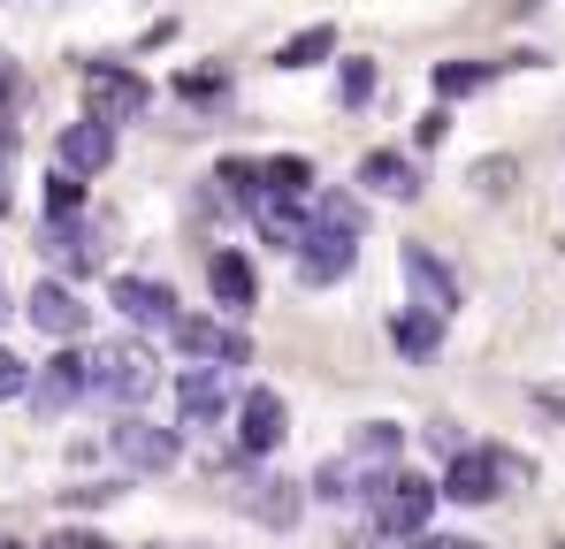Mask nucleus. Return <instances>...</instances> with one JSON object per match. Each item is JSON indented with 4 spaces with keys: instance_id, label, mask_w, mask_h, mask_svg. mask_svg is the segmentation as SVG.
<instances>
[{
    "instance_id": "nucleus-1",
    "label": "nucleus",
    "mask_w": 565,
    "mask_h": 549,
    "mask_svg": "<svg viewBox=\"0 0 565 549\" xmlns=\"http://www.w3.org/2000/svg\"><path fill=\"white\" fill-rule=\"evenodd\" d=\"M367 512H375V535H390V542H413V535H428L436 488H428L420 473H375V488H367Z\"/></svg>"
},
{
    "instance_id": "nucleus-2",
    "label": "nucleus",
    "mask_w": 565,
    "mask_h": 549,
    "mask_svg": "<svg viewBox=\"0 0 565 549\" xmlns=\"http://www.w3.org/2000/svg\"><path fill=\"white\" fill-rule=\"evenodd\" d=\"M85 389H99V397H122V405H138V397H153V352L146 344H99V352H85Z\"/></svg>"
},
{
    "instance_id": "nucleus-3",
    "label": "nucleus",
    "mask_w": 565,
    "mask_h": 549,
    "mask_svg": "<svg viewBox=\"0 0 565 549\" xmlns=\"http://www.w3.org/2000/svg\"><path fill=\"white\" fill-rule=\"evenodd\" d=\"M290 252H298V274H306L313 290H329V282H344V274L360 268V237H352V229H329V222H306V237H298Z\"/></svg>"
},
{
    "instance_id": "nucleus-4",
    "label": "nucleus",
    "mask_w": 565,
    "mask_h": 549,
    "mask_svg": "<svg viewBox=\"0 0 565 549\" xmlns=\"http://www.w3.org/2000/svg\"><path fill=\"white\" fill-rule=\"evenodd\" d=\"M107 298H115V313H122L130 329H146V336L177 321V290H169V282H146V274H115V282H107Z\"/></svg>"
},
{
    "instance_id": "nucleus-5",
    "label": "nucleus",
    "mask_w": 565,
    "mask_h": 549,
    "mask_svg": "<svg viewBox=\"0 0 565 549\" xmlns=\"http://www.w3.org/2000/svg\"><path fill=\"white\" fill-rule=\"evenodd\" d=\"M23 313H31V329H46V336H85V329H93V305H85L70 282H31Z\"/></svg>"
},
{
    "instance_id": "nucleus-6",
    "label": "nucleus",
    "mask_w": 565,
    "mask_h": 549,
    "mask_svg": "<svg viewBox=\"0 0 565 549\" xmlns=\"http://www.w3.org/2000/svg\"><path fill=\"white\" fill-rule=\"evenodd\" d=\"M290 435V412H282L276 389H245L237 397V443H245V458H268Z\"/></svg>"
},
{
    "instance_id": "nucleus-7",
    "label": "nucleus",
    "mask_w": 565,
    "mask_h": 549,
    "mask_svg": "<svg viewBox=\"0 0 565 549\" xmlns=\"http://www.w3.org/2000/svg\"><path fill=\"white\" fill-rule=\"evenodd\" d=\"M153 107V85H138L130 69H107V62H93V122H130V115H146Z\"/></svg>"
},
{
    "instance_id": "nucleus-8",
    "label": "nucleus",
    "mask_w": 565,
    "mask_h": 549,
    "mask_svg": "<svg viewBox=\"0 0 565 549\" xmlns=\"http://www.w3.org/2000/svg\"><path fill=\"white\" fill-rule=\"evenodd\" d=\"M77 397H85V352H62L23 381V405H39V412H70Z\"/></svg>"
},
{
    "instance_id": "nucleus-9",
    "label": "nucleus",
    "mask_w": 565,
    "mask_h": 549,
    "mask_svg": "<svg viewBox=\"0 0 565 549\" xmlns=\"http://www.w3.org/2000/svg\"><path fill=\"white\" fill-rule=\"evenodd\" d=\"M169 336L184 344L191 359H222V366H245V359H253V336H245V329H222V321H184V313H177V321H169Z\"/></svg>"
},
{
    "instance_id": "nucleus-10",
    "label": "nucleus",
    "mask_w": 565,
    "mask_h": 549,
    "mask_svg": "<svg viewBox=\"0 0 565 549\" xmlns=\"http://www.w3.org/2000/svg\"><path fill=\"white\" fill-rule=\"evenodd\" d=\"M504 451H459L451 458V473H444V496H459V504H489L497 488H504Z\"/></svg>"
},
{
    "instance_id": "nucleus-11",
    "label": "nucleus",
    "mask_w": 565,
    "mask_h": 549,
    "mask_svg": "<svg viewBox=\"0 0 565 549\" xmlns=\"http://www.w3.org/2000/svg\"><path fill=\"white\" fill-rule=\"evenodd\" d=\"M54 153H62V176H99V169L115 161V130L85 115V122H70V130L54 138Z\"/></svg>"
},
{
    "instance_id": "nucleus-12",
    "label": "nucleus",
    "mask_w": 565,
    "mask_h": 549,
    "mask_svg": "<svg viewBox=\"0 0 565 549\" xmlns=\"http://www.w3.org/2000/svg\"><path fill=\"white\" fill-rule=\"evenodd\" d=\"M115 458H122L130 473H169V465H177V435L153 428V420H122V428H115Z\"/></svg>"
},
{
    "instance_id": "nucleus-13",
    "label": "nucleus",
    "mask_w": 565,
    "mask_h": 549,
    "mask_svg": "<svg viewBox=\"0 0 565 549\" xmlns=\"http://www.w3.org/2000/svg\"><path fill=\"white\" fill-rule=\"evenodd\" d=\"M390 352L413 366H428L444 352V313L436 305H405V313H390Z\"/></svg>"
},
{
    "instance_id": "nucleus-14",
    "label": "nucleus",
    "mask_w": 565,
    "mask_h": 549,
    "mask_svg": "<svg viewBox=\"0 0 565 549\" xmlns=\"http://www.w3.org/2000/svg\"><path fill=\"white\" fill-rule=\"evenodd\" d=\"M253 222H260L268 245H298L306 222H313V206H306L298 191H260V198H253Z\"/></svg>"
},
{
    "instance_id": "nucleus-15",
    "label": "nucleus",
    "mask_w": 565,
    "mask_h": 549,
    "mask_svg": "<svg viewBox=\"0 0 565 549\" xmlns=\"http://www.w3.org/2000/svg\"><path fill=\"white\" fill-rule=\"evenodd\" d=\"M177 405H184L191 428L222 420V412H230V381H222V366H191L184 381H177Z\"/></svg>"
},
{
    "instance_id": "nucleus-16",
    "label": "nucleus",
    "mask_w": 565,
    "mask_h": 549,
    "mask_svg": "<svg viewBox=\"0 0 565 549\" xmlns=\"http://www.w3.org/2000/svg\"><path fill=\"white\" fill-rule=\"evenodd\" d=\"M405 268H413V282H420V298H428L436 313H444V305H459V274L444 268V260H436L428 245H405Z\"/></svg>"
},
{
    "instance_id": "nucleus-17",
    "label": "nucleus",
    "mask_w": 565,
    "mask_h": 549,
    "mask_svg": "<svg viewBox=\"0 0 565 549\" xmlns=\"http://www.w3.org/2000/svg\"><path fill=\"white\" fill-rule=\"evenodd\" d=\"M360 183L382 191V198H413V191H420V169H413L405 153H367V161H360Z\"/></svg>"
},
{
    "instance_id": "nucleus-18",
    "label": "nucleus",
    "mask_w": 565,
    "mask_h": 549,
    "mask_svg": "<svg viewBox=\"0 0 565 549\" xmlns=\"http://www.w3.org/2000/svg\"><path fill=\"white\" fill-rule=\"evenodd\" d=\"M214 298H222L230 313L253 305V260H245V252H214Z\"/></svg>"
},
{
    "instance_id": "nucleus-19",
    "label": "nucleus",
    "mask_w": 565,
    "mask_h": 549,
    "mask_svg": "<svg viewBox=\"0 0 565 549\" xmlns=\"http://www.w3.org/2000/svg\"><path fill=\"white\" fill-rule=\"evenodd\" d=\"M489 77H504V62H444V69H436V99H467V92H481Z\"/></svg>"
},
{
    "instance_id": "nucleus-20",
    "label": "nucleus",
    "mask_w": 565,
    "mask_h": 549,
    "mask_svg": "<svg viewBox=\"0 0 565 549\" xmlns=\"http://www.w3.org/2000/svg\"><path fill=\"white\" fill-rule=\"evenodd\" d=\"M329 54H337V31L313 23V31H298L290 46H276V69H313V62H329Z\"/></svg>"
},
{
    "instance_id": "nucleus-21",
    "label": "nucleus",
    "mask_w": 565,
    "mask_h": 549,
    "mask_svg": "<svg viewBox=\"0 0 565 549\" xmlns=\"http://www.w3.org/2000/svg\"><path fill=\"white\" fill-rule=\"evenodd\" d=\"M337 99H344V107H367V99H375V62H367V54H344V62H337Z\"/></svg>"
},
{
    "instance_id": "nucleus-22",
    "label": "nucleus",
    "mask_w": 565,
    "mask_h": 549,
    "mask_svg": "<svg viewBox=\"0 0 565 549\" xmlns=\"http://www.w3.org/2000/svg\"><path fill=\"white\" fill-rule=\"evenodd\" d=\"M253 512H260L268 527H298V488H290V481H260V488H253Z\"/></svg>"
},
{
    "instance_id": "nucleus-23",
    "label": "nucleus",
    "mask_w": 565,
    "mask_h": 549,
    "mask_svg": "<svg viewBox=\"0 0 565 549\" xmlns=\"http://www.w3.org/2000/svg\"><path fill=\"white\" fill-rule=\"evenodd\" d=\"M313 222H329V229H352V237L367 229V214H360V198H352V191H321V198H313Z\"/></svg>"
},
{
    "instance_id": "nucleus-24",
    "label": "nucleus",
    "mask_w": 565,
    "mask_h": 549,
    "mask_svg": "<svg viewBox=\"0 0 565 549\" xmlns=\"http://www.w3.org/2000/svg\"><path fill=\"white\" fill-rule=\"evenodd\" d=\"M177 92H184L191 107H206V99H222V92H230V77H222V69H184Z\"/></svg>"
},
{
    "instance_id": "nucleus-25",
    "label": "nucleus",
    "mask_w": 565,
    "mask_h": 549,
    "mask_svg": "<svg viewBox=\"0 0 565 549\" xmlns=\"http://www.w3.org/2000/svg\"><path fill=\"white\" fill-rule=\"evenodd\" d=\"M352 451H367V458H390V451H405V435H397L390 420H367V428L352 435Z\"/></svg>"
},
{
    "instance_id": "nucleus-26",
    "label": "nucleus",
    "mask_w": 565,
    "mask_h": 549,
    "mask_svg": "<svg viewBox=\"0 0 565 549\" xmlns=\"http://www.w3.org/2000/svg\"><path fill=\"white\" fill-rule=\"evenodd\" d=\"M260 183H268V191H306V161H268Z\"/></svg>"
},
{
    "instance_id": "nucleus-27",
    "label": "nucleus",
    "mask_w": 565,
    "mask_h": 549,
    "mask_svg": "<svg viewBox=\"0 0 565 549\" xmlns=\"http://www.w3.org/2000/svg\"><path fill=\"white\" fill-rule=\"evenodd\" d=\"M46 206H54V214H77V206H85V183H77V176H54V183H46Z\"/></svg>"
},
{
    "instance_id": "nucleus-28",
    "label": "nucleus",
    "mask_w": 565,
    "mask_h": 549,
    "mask_svg": "<svg viewBox=\"0 0 565 549\" xmlns=\"http://www.w3.org/2000/svg\"><path fill=\"white\" fill-rule=\"evenodd\" d=\"M23 381H31V366L15 359L8 344H0V397H23Z\"/></svg>"
},
{
    "instance_id": "nucleus-29",
    "label": "nucleus",
    "mask_w": 565,
    "mask_h": 549,
    "mask_svg": "<svg viewBox=\"0 0 565 549\" xmlns=\"http://www.w3.org/2000/svg\"><path fill=\"white\" fill-rule=\"evenodd\" d=\"M313 488H321V496H352V473H344V465H321Z\"/></svg>"
},
{
    "instance_id": "nucleus-30",
    "label": "nucleus",
    "mask_w": 565,
    "mask_h": 549,
    "mask_svg": "<svg viewBox=\"0 0 565 549\" xmlns=\"http://www.w3.org/2000/svg\"><path fill=\"white\" fill-rule=\"evenodd\" d=\"M405 549H481V542H467V535H413Z\"/></svg>"
},
{
    "instance_id": "nucleus-31",
    "label": "nucleus",
    "mask_w": 565,
    "mask_h": 549,
    "mask_svg": "<svg viewBox=\"0 0 565 549\" xmlns=\"http://www.w3.org/2000/svg\"><path fill=\"white\" fill-rule=\"evenodd\" d=\"M46 549H107V542H99V535H54Z\"/></svg>"
},
{
    "instance_id": "nucleus-32",
    "label": "nucleus",
    "mask_w": 565,
    "mask_h": 549,
    "mask_svg": "<svg viewBox=\"0 0 565 549\" xmlns=\"http://www.w3.org/2000/svg\"><path fill=\"white\" fill-rule=\"evenodd\" d=\"M0 214H8V161H0Z\"/></svg>"
},
{
    "instance_id": "nucleus-33",
    "label": "nucleus",
    "mask_w": 565,
    "mask_h": 549,
    "mask_svg": "<svg viewBox=\"0 0 565 549\" xmlns=\"http://www.w3.org/2000/svg\"><path fill=\"white\" fill-rule=\"evenodd\" d=\"M0 321H8V282H0Z\"/></svg>"
},
{
    "instance_id": "nucleus-34",
    "label": "nucleus",
    "mask_w": 565,
    "mask_h": 549,
    "mask_svg": "<svg viewBox=\"0 0 565 549\" xmlns=\"http://www.w3.org/2000/svg\"><path fill=\"white\" fill-rule=\"evenodd\" d=\"M0 549H31V542H0Z\"/></svg>"
}]
</instances>
